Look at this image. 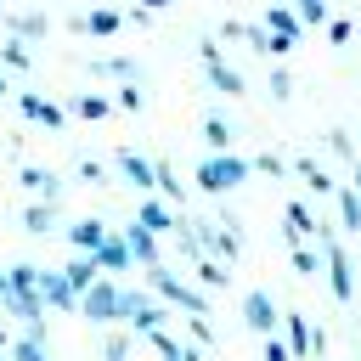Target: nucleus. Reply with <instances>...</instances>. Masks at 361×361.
Returning a JSON list of instances; mask_svg holds the SVG:
<instances>
[{
    "mask_svg": "<svg viewBox=\"0 0 361 361\" xmlns=\"http://www.w3.org/2000/svg\"><path fill=\"white\" fill-rule=\"evenodd\" d=\"M147 299H152L147 288H124L118 276H96V282L79 293V316H90V322H130Z\"/></svg>",
    "mask_w": 361,
    "mask_h": 361,
    "instance_id": "1",
    "label": "nucleus"
},
{
    "mask_svg": "<svg viewBox=\"0 0 361 361\" xmlns=\"http://www.w3.org/2000/svg\"><path fill=\"white\" fill-rule=\"evenodd\" d=\"M248 158H237V152H209L203 164H197V192H209V197H226V192H237L243 180H248Z\"/></svg>",
    "mask_w": 361,
    "mask_h": 361,
    "instance_id": "2",
    "label": "nucleus"
},
{
    "mask_svg": "<svg viewBox=\"0 0 361 361\" xmlns=\"http://www.w3.org/2000/svg\"><path fill=\"white\" fill-rule=\"evenodd\" d=\"M147 282H152V299H164V305H175V310H186V316H203V293L186 288L180 276H169L164 265H147Z\"/></svg>",
    "mask_w": 361,
    "mask_h": 361,
    "instance_id": "3",
    "label": "nucleus"
},
{
    "mask_svg": "<svg viewBox=\"0 0 361 361\" xmlns=\"http://www.w3.org/2000/svg\"><path fill=\"white\" fill-rule=\"evenodd\" d=\"M197 56H203V73H209V85H214L220 96H243V90H248V79L220 56V39H203V45H197Z\"/></svg>",
    "mask_w": 361,
    "mask_h": 361,
    "instance_id": "4",
    "label": "nucleus"
},
{
    "mask_svg": "<svg viewBox=\"0 0 361 361\" xmlns=\"http://www.w3.org/2000/svg\"><path fill=\"white\" fill-rule=\"evenodd\" d=\"M322 271H327V288H333V299H338V305H350V299H355V271H350V254H344L333 237L322 243Z\"/></svg>",
    "mask_w": 361,
    "mask_h": 361,
    "instance_id": "5",
    "label": "nucleus"
},
{
    "mask_svg": "<svg viewBox=\"0 0 361 361\" xmlns=\"http://www.w3.org/2000/svg\"><path fill=\"white\" fill-rule=\"evenodd\" d=\"M17 113H23V118H34L39 130H62V124H68V107H56L51 96H34V90H23V96H17Z\"/></svg>",
    "mask_w": 361,
    "mask_h": 361,
    "instance_id": "6",
    "label": "nucleus"
},
{
    "mask_svg": "<svg viewBox=\"0 0 361 361\" xmlns=\"http://www.w3.org/2000/svg\"><path fill=\"white\" fill-rule=\"evenodd\" d=\"M243 322H248V333H259V338H265V333H276L282 310H276V299H271V293H259V288H254V293L243 299Z\"/></svg>",
    "mask_w": 361,
    "mask_h": 361,
    "instance_id": "7",
    "label": "nucleus"
},
{
    "mask_svg": "<svg viewBox=\"0 0 361 361\" xmlns=\"http://www.w3.org/2000/svg\"><path fill=\"white\" fill-rule=\"evenodd\" d=\"M68 28H73V34H96V39H107V34L124 28V11H118V6H96V11H85V17H68Z\"/></svg>",
    "mask_w": 361,
    "mask_h": 361,
    "instance_id": "8",
    "label": "nucleus"
},
{
    "mask_svg": "<svg viewBox=\"0 0 361 361\" xmlns=\"http://www.w3.org/2000/svg\"><path fill=\"white\" fill-rule=\"evenodd\" d=\"M17 180H23L28 192H39V203H56V197H62V175L45 169V164H17Z\"/></svg>",
    "mask_w": 361,
    "mask_h": 361,
    "instance_id": "9",
    "label": "nucleus"
},
{
    "mask_svg": "<svg viewBox=\"0 0 361 361\" xmlns=\"http://www.w3.org/2000/svg\"><path fill=\"white\" fill-rule=\"evenodd\" d=\"M90 259H96V271H102V276H118V271H130V265H135L118 231H107V237L96 243V254H90Z\"/></svg>",
    "mask_w": 361,
    "mask_h": 361,
    "instance_id": "10",
    "label": "nucleus"
},
{
    "mask_svg": "<svg viewBox=\"0 0 361 361\" xmlns=\"http://www.w3.org/2000/svg\"><path fill=\"white\" fill-rule=\"evenodd\" d=\"M39 299H45V310H79V293L68 288V276L62 271H39Z\"/></svg>",
    "mask_w": 361,
    "mask_h": 361,
    "instance_id": "11",
    "label": "nucleus"
},
{
    "mask_svg": "<svg viewBox=\"0 0 361 361\" xmlns=\"http://www.w3.org/2000/svg\"><path fill=\"white\" fill-rule=\"evenodd\" d=\"M118 237H124V248H130V259H135L141 271H147V265H158V237H152V231H147L141 220H130V226H124Z\"/></svg>",
    "mask_w": 361,
    "mask_h": 361,
    "instance_id": "12",
    "label": "nucleus"
},
{
    "mask_svg": "<svg viewBox=\"0 0 361 361\" xmlns=\"http://www.w3.org/2000/svg\"><path fill=\"white\" fill-rule=\"evenodd\" d=\"M276 338L288 344V355H293V361H305V355H310V322H305L299 310H288V316L276 322Z\"/></svg>",
    "mask_w": 361,
    "mask_h": 361,
    "instance_id": "13",
    "label": "nucleus"
},
{
    "mask_svg": "<svg viewBox=\"0 0 361 361\" xmlns=\"http://www.w3.org/2000/svg\"><path fill=\"white\" fill-rule=\"evenodd\" d=\"M62 237H68V248H79V254H96V243L107 237V226H102L96 214H85V220H68V231H62Z\"/></svg>",
    "mask_w": 361,
    "mask_h": 361,
    "instance_id": "14",
    "label": "nucleus"
},
{
    "mask_svg": "<svg viewBox=\"0 0 361 361\" xmlns=\"http://www.w3.org/2000/svg\"><path fill=\"white\" fill-rule=\"evenodd\" d=\"M152 192H158L169 209H180V203H186V186H180V175H175V164H164V158L152 164Z\"/></svg>",
    "mask_w": 361,
    "mask_h": 361,
    "instance_id": "15",
    "label": "nucleus"
},
{
    "mask_svg": "<svg viewBox=\"0 0 361 361\" xmlns=\"http://www.w3.org/2000/svg\"><path fill=\"white\" fill-rule=\"evenodd\" d=\"M135 220L152 231V237H164V231H175V209L164 203V197H141V209H135Z\"/></svg>",
    "mask_w": 361,
    "mask_h": 361,
    "instance_id": "16",
    "label": "nucleus"
},
{
    "mask_svg": "<svg viewBox=\"0 0 361 361\" xmlns=\"http://www.w3.org/2000/svg\"><path fill=\"white\" fill-rule=\"evenodd\" d=\"M265 28H271V34H288V39L305 34V23H299V11H293L288 0H271V6H265Z\"/></svg>",
    "mask_w": 361,
    "mask_h": 361,
    "instance_id": "17",
    "label": "nucleus"
},
{
    "mask_svg": "<svg viewBox=\"0 0 361 361\" xmlns=\"http://www.w3.org/2000/svg\"><path fill=\"white\" fill-rule=\"evenodd\" d=\"M6 28H11V39H23V45H34V39H45V34H51L45 11H17V17H6Z\"/></svg>",
    "mask_w": 361,
    "mask_h": 361,
    "instance_id": "18",
    "label": "nucleus"
},
{
    "mask_svg": "<svg viewBox=\"0 0 361 361\" xmlns=\"http://www.w3.org/2000/svg\"><path fill=\"white\" fill-rule=\"evenodd\" d=\"M282 226H288V243H299V237H316V226H322V220L310 214V203H299V197H293V203L282 209Z\"/></svg>",
    "mask_w": 361,
    "mask_h": 361,
    "instance_id": "19",
    "label": "nucleus"
},
{
    "mask_svg": "<svg viewBox=\"0 0 361 361\" xmlns=\"http://www.w3.org/2000/svg\"><path fill=\"white\" fill-rule=\"evenodd\" d=\"M118 175L135 192H152V158H141V152H118Z\"/></svg>",
    "mask_w": 361,
    "mask_h": 361,
    "instance_id": "20",
    "label": "nucleus"
},
{
    "mask_svg": "<svg viewBox=\"0 0 361 361\" xmlns=\"http://www.w3.org/2000/svg\"><path fill=\"white\" fill-rule=\"evenodd\" d=\"M62 220H56V203H28L23 209V231H34V237H51Z\"/></svg>",
    "mask_w": 361,
    "mask_h": 361,
    "instance_id": "21",
    "label": "nucleus"
},
{
    "mask_svg": "<svg viewBox=\"0 0 361 361\" xmlns=\"http://www.w3.org/2000/svg\"><path fill=\"white\" fill-rule=\"evenodd\" d=\"M62 276H68V288H73V293H85V288H90L102 271H96V259H90V254H73V259L62 265Z\"/></svg>",
    "mask_w": 361,
    "mask_h": 361,
    "instance_id": "22",
    "label": "nucleus"
},
{
    "mask_svg": "<svg viewBox=\"0 0 361 361\" xmlns=\"http://www.w3.org/2000/svg\"><path fill=\"white\" fill-rule=\"evenodd\" d=\"M333 197H338V226L344 231H361V192L355 186H333Z\"/></svg>",
    "mask_w": 361,
    "mask_h": 361,
    "instance_id": "23",
    "label": "nucleus"
},
{
    "mask_svg": "<svg viewBox=\"0 0 361 361\" xmlns=\"http://www.w3.org/2000/svg\"><path fill=\"white\" fill-rule=\"evenodd\" d=\"M90 73H102V79H118V85L141 79V68H135L130 56H102V62H90Z\"/></svg>",
    "mask_w": 361,
    "mask_h": 361,
    "instance_id": "24",
    "label": "nucleus"
},
{
    "mask_svg": "<svg viewBox=\"0 0 361 361\" xmlns=\"http://www.w3.org/2000/svg\"><path fill=\"white\" fill-rule=\"evenodd\" d=\"M203 141H209V152H231V124L220 113H203Z\"/></svg>",
    "mask_w": 361,
    "mask_h": 361,
    "instance_id": "25",
    "label": "nucleus"
},
{
    "mask_svg": "<svg viewBox=\"0 0 361 361\" xmlns=\"http://www.w3.org/2000/svg\"><path fill=\"white\" fill-rule=\"evenodd\" d=\"M293 175H299V180H305L310 192H333V175H327V169H322L316 158H293Z\"/></svg>",
    "mask_w": 361,
    "mask_h": 361,
    "instance_id": "26",
    "label": "nucleus"
},
{
    "mask_svg": "<svg viewBox=\"0 0 361 361\" xmlns=\"http://www.w3.org/2000/svg\"><path fill=\"white\" fill-rule=\"evenodd\" d=\"M28 62H34V56H28V45L6 34V45H0V68H6V73H28Z\"/></svg>",
    "mask_w": 361,
    "mask_h": 361,
    "instance_id": "27",
    "label": "nucleus"
},
{
    "mask_svg": "<svg viewBox=\"0 0 361 361\" xmlns=\"http://www.w3.org/2000/svg\"><path fill=\"white\" fill-rule=\"evenodd\" d=\"M68 113H79V118H90V124H96V118H113V102H107V96H73V102H68Z\"/></svg>",
    "mask_w": 361,
    "mask_h": 361,
    "instance_id": "28",
    "label": "nucleus"
},
{
    "mask_svg": "<svg viewBox=\"0 0 361 361\" xmlns=\"http://www.w3.org/2000/svg\"><path fill=\"white\" fill-rule=\"evenodd\" d=\"M288 248H293V271H299V276H316V271H322V248H310L305 237L288 243Z\"/></svg>",
    "mask_w": 361,
    "mask_h": 361,
    "instance_id": "29",
    "label": "nucleus"
},
{
    "mask_svg": "<svg viewBox=\"0 0 361 361\" xmlns=\"http://www.w3.org/2000/svg\"><path fill=\"white\" fill-rule=\"evenodd\" d=\"M6 355H11V361H51V355H45V344H39V338H28V333H17V338L6 344Z\"/></svg>",
    "mask_w": 361,
    "mask_h": 361,
    "instance_id": "30",
    "label": "nucleus"
},
{
    "mask_svg": "<svg viewBox=\"0 0 361 361\" xmlns=\"http://www.w3.org/2000/svg\"><path fill=\"white\" fill-rule=\"evenodd\" d=\"M192 271H197V282H203V288H226V265H220V259L197 254V259H192Z\"/></svg>",
    "mask_w": 361,
    "mask_h": 361,
    "instance_id": "31",
    "label": "nucleus"
},
{
    "mask_svg": "<svg viewBox=\"0 0 361 361\" xmlns=\"http://www.w3.org/2000/svg\"><path fill=\"white\" fill-rule=\"evenodd\" d=\"M288 6L299 11V23H305V28H322V23L333 17V11H327V0H288Z\"/></svg>",
    "mask_w": 361,
    "mask_h": 361,
    "instance_id": "32",
    "label": "nucleus"
},
{
    "mask_svg": "<svg viewBox=\"0 0 361 361\" xmlns=\"http://www.w3.org/2000/svg\"><path fill=\"white\" fill-rule=\"evenodd\" d=\"M130 327H118V333H107V344H102V361H130Z\"/></svg>",
    "mask_w": 361,
    "mask_h": 361,
    "instance_id": "33",
    "label": "nucleus"
},
{
    "mask_svg": "<svg viewBox=\"0 0 361 361\" xmlns=\"http://www.w3.org/2000/svg\"><path fill=\"white\" fill-rule=\"evenodd\" d=\"M147 344H152V350H158L164 361H180V350H186V344H175V338H169V327H158V333H147Z\"/></svg>",
    "mask_w": 361,
    "mask_h": 361,
    "instance_id": "34",
    "label": "nucleus"
},
{
    "mask_svg": "<svg viewBox=\"0 0 361 361\" xmlns=\"http://www.w3.org/2000/svg\"><path fill=\"white\" fill-rule=\"evenodd\" d=\"M322 28H327V39H333V45H344V39L355 34V23H350V17H327Z\"/></svg>",
    "mask_w": 361,
    "mask_h": 361,
    "instance_id": "35",
    "label": "nucleus"
},
{
    "mask_svg": "<svg viewBox=\"0 0 361 361\" xmlns=\"http://www.w3.org/2000/svg\"><path fill=\"white\" fill-rule=\"evenodd\" d=\"M243 39H248V51H265V56H271V28H254V23H243Z\"/></svg>",
    "mask_w": 361,
    "mask_h": 361,
    "instance_id": "36",
    "label": "nucleus"
},
{
    "mask_svg": "<svg viewBox=\"0 0 361 361\" xmlns=\"http://www.w3.org/2000/svg\"><path fill=\"white\" fill-rule=\"evenodd\" d=\"M327 147L344 158V164H355V147H350V130H327Z\"/></svg>",
    "mask_w": 361,
    "mask_h": 361,
    "instance_id": "37",
    "label": "nucleus"
},
{
    "mask_svg": "<svg viewBox=\"0 0 361 361\" xmlns=\"http://www.w3.org/2000/svg\"><path fill=\"white\" fill-rule=\"evenodd\" d=\"M271 96H276V102H288V96H293V79H288V68H271Z\"/></svg>",
    "mask_w": 361,
    "mask_h": 361,
    "instance_id": "38",
    "label": "nucleus"
},
{
    "mask_svg": "<svg viewBox=\"0 0 361 361\" xmlns=\"http://www.w3.org/2000/svg\"><path fill=\"white\" fill-rule=\"evenodd\" d=\"M118 107H124V113H141V85H135V79L118 85Z\"/></svg>",
    "mask_w": 361,
    "mask_h": 361,
    "instance_id": "39",
    "label": "nucleus"
},
{
    "mask_svg": "<svg viewBox=\"0 0 361 361\" xmlns=\"http://www.w3.org/2000/svg\"><path fill=\"white\" fill-rule=\"evenodd\" d=\"M254 169H259V175H288V164H282L276 152H259V158H254Z\"/></svg>",
    "mask_w": 361,
    "mask_h": 361,
    "instance_id": "40",
    "label": "nucleus"
},
{
    "mask_svg": "<svg viewBox=\"0 0 361 361\" xmlns=\"http://www.w3.org/2000/svg\"><path fill=\"white\" fill-rule=\"evenodd\" d=\"M265 361H293V355H288V344H282L276 333H265Z\"/></svg>",
    "mask_w": 361,
    "mask_h": 361,
    "instance_id": "41",
    "label": "nucleus"
},
{
    "mask_svg": "<svg viewBox=\"0 0 361 361\" xmlns=\"http://www.w3.org/2000/svg\"><path fill=\"white\" fill-rule=\"evenodd\" d=\"M102 175H107V169H102V164H96V158H85V164H79V180H90V186H96V180H102Z\"/></svg>",
    "mask_w": 361,
    "mask_h": 361,
    "instance_id": "42",
    "label": "nucleus"
},
{
    "mask_svg": "<svg viewBox=\"0 0 361 361\" xmlns=\"http://www.w3.org/2000/svg\"><path fill=\"white\" fill-rule=\"evenodd\" d=\"M293 45H299V39H288V34H271V56H288Z\"/></svg>",
    "mask_w": 361,
    "mask_h": 361,
    "instance_id": "43",
    "label": "nucleus"
},
{
    "mask_svg": "<svg viewBox=\"0 0 361 361\" xmlns=\"http://www.w3.org/2000/svg\"><path fill=\"white\" fill-rule=\"evenodd\" d=\"M11 338H17V333H11V316H6V310H0V350H6V344H11Z\"/></svg>",
    "mask_w": 361,
    "mask_h": 361,
    "instance_id": "44",
    "label": "nucleus"
},
{
    "mask_svg": "<svg viewBox=\"0 0 361 361\" xmlns=\"http://www.w3.org/2000/svg\"><path fill=\"white\" fill-rule=\"evenodd\" d=\"M135 6H147V11H164V6H169V0H135Z\"/></svg>",
    "mask_w": 361,
    "mask_h": 361,
    "instance_id": "45",
    "label": "nucleus"
},
{
    "mask_svg": "<svg viewBox=\"0 0 361 361\" xmlns=\"http://www.w3.org/2000/svg\"><path fill=\"white\" fill-rule=\"evenodd\" d=\"M350 169H355V180H350V186H355V192H361V158H355V164H350Z\"/></svg>",
    "mask_w": 361,
    "mask_h": 361,
    "instance_id": "46",
    "label": "nucleus"
},
{
    "mask_svg": "<svg viewBox=\"0 0 361 361\" xmlns=\"http://www.w3.org/2000/svg\"><path fill=\"white\" fill-rule=\"evenodd\" d=\"M0 299H6V271H0Z\"/></svg>",
    "mask_w": 361,
    "mask_h": 361,
    "instance_id": "47",
    "label": "nucleus"
},
{
    "mask_svg": "<svg viewBox=\"0 0 361 361\" xmlns=\"http://www.w3.org/2000/svg\"><path fill=\"white\" fill-rule=\"evenodd\" d=\"M0 96H6V73H0Z\"/></svg>",
    "mask_w": 361,
    "mask_h": 361,
    "instance_id": "48",
    "label": "nucleus"
},
{
    "mask_svg": "<svg viewBox=\"0 0 361 361\" xmlns=\"http://www.w3.org/2000/svg\"><path fill=\"white\" fill-rule=\"evenodd\" d=\"M0 361H11V355H6V350H0Z\"/></svg>",
    "mask_w": 361,
    "mask_h": 361,
    "instance_id": "49",
    "label": "nucleus"
}]
</instances>
